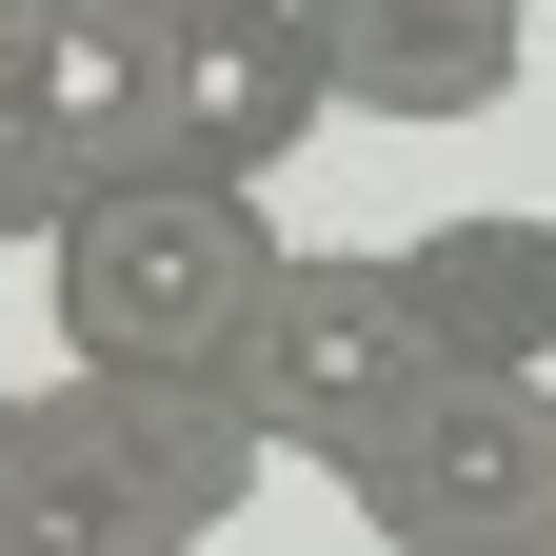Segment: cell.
Masks as SVG:
<instances>
[{
  "label": "cell",
  "mask_w": 556,
  "mask_h": 556,
  "mask_svg": "<svg viewBox=\"0 0 556 556\" xmlns=\"http://www.w3.org/2000/svg\"><path fill=\"white\" fill-rule=\"evenodd\" d=\"M299 239L258 219L239 179H100L80 219L40 239V299H60V378H239Z\"/></svg>",
  "instance_id": "6da1fadb"
},
{
  "label": "cell",
  "mask_w": 556,
  "mask_h": 556,
  "mask_svg": "<svg viewBox=\"0 0 556 556\" xmlns=\"http://www.w3.org/2000/svg\"><path fill=\"white\" fill-rule=\"evenodd\" d=\"M239 397H258V438L299 457V477H358L397 417L438 397V338H417L397 258H299L278 318H258V358H239Z\"/></svg>",
  "instance_id": "7a4b0ae2"
},
{
  "label": "cell",
  "mask_w": 556,
  "mask_h": 556,
  "mask_svg": "<svg viewBox=\"0 0 556 556\" xmlns=\"http://www.w3.org/2000/svg\"><path fill=\"white\" fill-rule=\"evenodd\" d=\"M338 497H358V536H397V556H556V417L438 378Z\"/></svg>",
  "instance_id": "3957f363"
},
{
  "label": "cell",
  "mask_w": 556,
  "mask_h": 556,
  "mask_svg": "<svg viewBox=\"0 0 556 556\" xmlns=\"http://www.w3.org/2000/svg\"><path fill=\"white\" fill-rule=\"evenodd\" d=\"M318 119H358L338 100V40L299 21V0H179V60H160V179H278Z\"/></svg>",
  "instance_id": "277c9868"
},
{
  "label": "cell",
  "mask_w": 556,
  "mask_h": 556,
  "mask_svg": "<svg viewBox=\"0 0 556 556\" xmlns=\"http://www.w3.org/2000/svg\"><path fill=\"white\" fill-rule=\"evenodd\" d=\"M40 417H60V457L119 477L160 536H239V497L278 477V438H258L239 378H40Z\"/></svg>",
  "instance_id": "5b68a950"
},
{
  "label": "cell",
  "mask_w": 556,
  "mask_h": 556,
  "mask_svg": "<svg viewBox=\"0 0 556 556\" xmlns=\"http://www.w3.org/2000/svg\"><path fill=\"white\" fill-rule=\"evenodd\" d=\"M397 299H417V338H438V378L556 417V219H517V199L417 219V239H397Z\"/></svg>",
  "instance_id": "8992f818"
},
{
  "label": "cell",
  "mask_w": 556,
  "mask_h": 556,
  "mask_svg": "<svg viewBox=\"0 0 556 556\" xmlns=\"http://www.w3.org/2000/svg\"><path fill=\"white\" fill-rule=\"evenodd\" d=\"M338 40L358 119H497L517 100V0H299Z\"/></svg>",
  "instance_id": "52a82bcc"
},
{
  "label": "cell",
  "mask_w": 556,
  "mask_h": 556,
  "mask_svg": "<svg viewBox=\"0 0 556 556\" xmlns=\"http://www.w3.org/2000/svg\"><path fill=\"white\" fill-rule=\"evenodd\" d=\"M160 60H179V0H119V21L40 40V119H60V160H80V199L160 179Z\"/></svg>",
  "instance_id": "ba28073f"
},
{
  "label": "cell",
  "mask_w": 556,
  "mask_h": 556,
  "mask_svg": "<svg viewBox=\"0 0 556 556\" xmlns=\"http://www.w3.org/2000/svg\"><path fill=\"white\" fill-rule=\"evenodd\" d=\"M0 556H199V536H160L119 477H80V457H60V417H40V497H21V536H0Z\"/></svg>",
  "instance_id": "9c48e42d"
},
{
  "label": "cell",
  "mask_w": 556,
  "mask_h": 556,
  "mask_svg": "<svg viewBox=\"0 0 556 556\" xmlns=\"http://www.w3.org/2000/svg\"><path fill=\"white\" fill-rule=\"evenodd\" d=\"M21 497H40V378H0V536H21Z\"/></svg>",
  "instance_id": "30bf717a"
},
{
  "label": "cell",
  "mask_w": 556,
  "mask_h": 556,
  "mask_svg": "<svg viewBox=\"0 0 556 556\" xmlns=\"http://www.w3.org/2000/svg\"><path fill=\"white\" fill-rule=\"evenodd\" d=\"M80 21H119V0H0V60H40V40H80Z\"/></svg>",
  "instance_id": "8fae6325"
}]
</instances>
